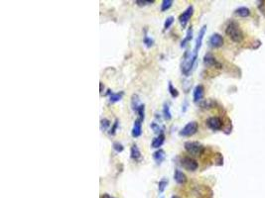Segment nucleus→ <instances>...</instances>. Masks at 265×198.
Segmentation results:
<instances>
[{
    "mask_svg": "<svg viewBox=\"0 0 265 198\" xmlns=\"http://www.w3.org/2000/svg\"><path fill=\"white\" fill-rule=\"evenodd\" d=\"M161 198H164V197H161Z\"/></svg>",
    "mask_w": 265,
    "mask_h": 198,
    "instance_id": "c9c22d12",
    "label": "nucleus"
},
{
    "mask_svg": "<svg viewBox=\"0 0 265 198\" xmlns=\"http://www.w3.org/2000/svg\"><path fill=\"white\" fill-rule=\"evenodd\" d=\"M168 91L170 93V95H171L173 98H177L179 96L178 89L176 87H174L172 81H169V83H168Z\"/></svg>",
    "mask_w": 265,
    "mask_h": 198,
    "instance_id": "393cba45",
    "label": "nucleus"
},
{
    "mask_svg": "<svg viewBox=\"0 0 265 198\" xmlns=\"http://www.w3.org/2000/svg\"><path fill=\"white\" fill-rule=\"evenodd\" d=\"M164 142H165V135L164 134L158 135V137H156V138L153 139L152 143H151V148L159 150L163 146Z\"/></svg>",
    "mask_w": 265,
    "mask_h": 198,
    "instance_id": "f3484780",
    "label": "nucleus"
},
{
    "mask_svg": "<svg viewBox=\"0 0 265 198\" xmlns=\"http://www.w3.org/2000/svg\"><path fill=\"white\" fill-rule=\"evenodd\" d=\"M173 3H174L173 0H163L162 4H161V11L165 12V11L169 10V9L172 7Z\"/></svg>",
    "mask_w": 265,
    "mask_h": 198,
    "instance_id": "a878e982",
    "label": "nucleus"
},
{
    "mask_svg": "<svg viewBox=\"0 0 265 198\" xmlns=\"http://www.w3.org/2000/svg\"><path fill=\"white\" fill-rule=\"evenodd\" d=\"M203 63H205V64L207 65V67H215V68H221L220 64L217 62L214 58V56L211 54H207L205 56V58H203Z\"/></svg>",
    "mask_w": 265,
    "mask_h": 198,
    "instance_id": "9d476101",
    "label": "nucleus"
},
{
    "mask_svg": "<svg viewBox=\"0 0 265 198\" xmlns=\"http://www.w3.org/2000/svg\"><path fill=\"white\" fill-rule=\"evenodd\" d=\"M136 113L138 114V119H140L142 122L144 121L145 119V105L144 104H141L138 108H137Z\"/></svg>",
    "mask_w": 265,
    "mask_h": 198,
    "instance_id": "bb28decb",
    "label": "nucleus"
},
{
    "mask_svg": "<svg viewBox=\"0 0 265 198\" xmlns=\"http://www.w3.org/2000/svg\"><path fill=\"white\" fill-rule=\"evenodd\" d=\"M175 21V18L173 16H169L166 18V20H165V23H164V30L166 31L168 29H170V27H171L173 25V23Z\"/></svg>",
    "mask_w": 265,
    "mask_h": 198,
    "instance_id": "c85d7f7f",
    "label": "nucleus"
},
{
    "mask_svg": "<svg viewBox=\"0 0 265 198\" xmlns=\"http://www.w3.org/2000/svg\"><path fill=\"white\" fill-rule=\"evenodd\" d=\"M200 106L203 109H211V108H214L216 106V101H214L212 99H206V100L201 101Z\"/></svg>",
    "mask_w": 265,
    "mask_h": 198,
    "instance_id": "6ab92c4d",
    "label": "nucleus"
},
{
    "mask_svg": "<svg viewBox=\"0 0 265 198\" xmlns=\"http://www.w3.org/2000/svg\"><path fill=\"white\" fill-rule=\"evenodd\" d=\"M198 58V54L194 53L193 51H186L183 56V60L181 63V70L184 75L188 76L195 65V63Z\"/></svg>",
    "mask_w": 265,
    "mask_h": 198,
    "instance_id": "f257e3e1",
    "label": "nucleus"
},
{
    "mask_svg": "<svg viewBox=\"0 0 265 198\" xmlns=\"http://www.w3.org/2000/svg\"><path fill=\"white\" fill-rule=\"evenodd\" d=\"M225 33H226V35L229 36V39L231 41L235 42V43H240V42L243 40V33L239 29V26L237 25V23H235V22H230L229 24L226 26Z\"/></svg>",
    "mask_w": 265,
    "mask_h": 198,
    "instance_id": "f03ea898",
    "label": "nucleus"
},
{
    "mask_svg": "<svg viewBox=\"0 0 265 198\" xmlns=\"http://www.w3.org/2000/svg\"><path fill=\"white\" fill-rule=\"evenodd\" d=\"M192 39H193V28L190 27V28L188 29V31H187V34H186L185 39H184V40L182 41V43H181V48H185L189 42L192 41Z\"/></svg>",
    "mask_w": 265,
    "mask_h": 198,
    "instance_id": "a211bd4d",
    "label": "nucleus"
},
{
    "mask_svg": "<svg viewBox=\"0 0 265 198\" xmlns=\"http://www.w3.org/2000/svg\"><path fill=\"white\" fill-rule=\"evenodd\" d=\"M184 148L187 152L193 155H200L205 151V147L199 142H194V141H188L184 144Z\"/></svg>",
    "mask_w": 265,
    "mask_h": 198,
    "instance_id": "7ed1b4c3",
    "label": "nucleus"
},
{
    "mask_svg": "<svg viewBox=\"0 0 265 198\" xmlns=\"http://www.w3.org/2000/svg\"><path fill=\"white\" fill-rule=\"evenodd\" d=\"M155 1L154 0H136L135 4H137L138 6H146V5H150V4H153Z\"/></svg>",
    "mask_w": 265,
    "mask_h": 198,
    "instance_id": "2f4dec72",
    "label": "nucleus"
},
{
    "mask_svg": "<svg viewBox=\"0 0 265 198\" xmlns=\"http://www.w3.org/2000/svg\"><path fill=\"white\" fill-rule=\"evenodd\" d=\"M130 157L135 162H140L142 159V154L140 152L139 148L137 147V145L135 144L132 145V147L130 149Z\"/></svg>",
    "mask_w": 265,
    "mask_h": 198,
    "instance_id": "2eb2a0df",
    "label": "nucleus"
},
{
    "mask_svg": "<svg viewBox=\"0 0 265 198\" xmlns=\"http://www.w3.org/2000/svg\"><path fill=\"white\" fill-rule=\"evenodd\" d=\"M193 14H194V7L192 5H190L185 11L181 14V15L179 16V22H180V24H181V26L183 28H185L187 26L189 21L191 20Z\"/></svg>",
    "mask_w": 265,
    "mask_h": 198,
    "instance_id": "423d86ee",
    "label": "nucleus"
},
{
    "mask_svg": "<svg viewBox=\"0 0 265 198\" xmlns=\"http://www.w3.org/2000/svg\"><path fill=\"white\" fill-rule=\"evenodd\" d=\"M171 198H180L179 196H177V195H174V196H172Z\"/></svg>",
    "mask_w": 265,
    "mask_h": 198,
    "instance_id": "f704fd0d",
    "label": "nucleus"
},
{
    "mask_svg": "<svg viewBox=\"0 0 265 198\" xmlns=\"http://www.w3.org/2000/svg\"><path fill=\"white\" fill-rule=\"evenodd\" d=\"M103 88H105V85H103V83L100 81V82H99V92L102 93V89Z\"/></svg>",
    "mask_w": 265,
    "mask_h": 198,
    "instance_id": "72a5a7b5",
    "label": "nucleus"
},
{
    "mask_svg": "<svg viewBox=\"0 0 265 198\" xmlns=\"http://www.w3.org/2000/svg\"><path fill=\"white\" fill-rule=\"evenodd\" d=\"M199 129V125L196 121H191L187 123L185 126L179 132V135L181 137H191L195 135Z\"/></svg>",
    "mask_w": 265,
    "mask_h": 198,
    "instance_id": "20e7f679",
    "label": "nucleus"
},
{
    "mask_svg": "<svg viewBox=\"0 0 265 198\" xmlns=\"http://www.w3.org/2000/svg\"><path fill=\"white\" fill-rule=\"evenodd\" d=\"M206 123L210 129L214 130V131L220 130L222 127V121L220 117H211L207 120Z\"/></svg>",
    "mask_w": 265,
    "mask_h": 198,
    "instance_id": "0eeeda50",
    "label": "nucleus"
},
{
    "mask_svg": "<svg viewBox=\"0 0 265 198\" xmlns=\"http://www.w3.org/2000/svg\"><path fill=\"white\" fill-rule=\"evenodd\" d=\"M181 166L188 171H195L198 169V162L191 157H184L181 159Z\"/></svg>",
    "mask_w": 265,
    "mask_h": 198,
    "instance_id": "39448f33",
    "label": "nucleus"
},
{
    "mask_svg": "<svg viewBox=\"0 0 265 198\" xmlns=\"http://www.w3.org/2000/svg\"><path fill=\"white\" fill-rule=\"evenodd\" d=\"M210 45L212 48H220L224 45V38L220 34H214L210 38Z\"/></svg>",
    "mask_w": 265,
    "mask_h": 198,
    "instance_id": "1a4fd4ad",
    "label": "nucleus"
},
{
    "mask_svg": "<svg viewBox=\"0 0 265 198\" xmlns=\"http://www.w3.org/2000/svg\"><path fill=\"white\" fill-rule=\"evenodd\" d=\"M118 125H119V121H118V119H115L114 123H113V125L111 126V128L109 130V135H111V136L115 135L117 128H118Z\"/></svg>",
    "mask_w": 265,
    "mask_h": 198,
    "instance_id": "473e14b6",
    "label": "nucleus"
},
{
    "mask_svg": "<svg viewBox=\"0 0 265 198\" xmlns=\"http://www.w3.org/2000/svg\"><path fill=\"white\" fill-rule=\"evenodd\" d=\"M110 121L106 119V118H103V119L100 120V130L101 131H106L108 130V128L110 127Z\"/></svg>",
    "mask_w": 265,
    "mask_h": 198,
    "instance_id": "cd10ccee",
    "label": "nucleus"
},
{
    "mask_svg": "<svg viewBox=\"0 0 265 198\" xmlns=\"http://www.w3.org/2000/svg\"><path fill=\"white\" fill-rule=\"evenodd\" d=\"M150 128L152 129V131L154 132L155 134H157V135L164 134V128H163L162 126H160V124L156 123V122H153V123H151Z\"/></svg>",
    "mask_w": 265,
    "mask_h": 198,
    "instance_id": "4be33fe9",
    "label": "nucleus"
},
{
    "mask_svg": "<svg viewBox=\"0 0 265 198\" xmlns=\"http://www.w3.org/2000/svg\"><path fill=\"white\" fill-rule=\"evenodd\" d=\"M140 105H141V103H140L139 96L137 95V94H133V95H132V97H131V107H132V110L136 112L137 108H138Z\"/></svg>",
    "mask_w": 265,
    "mask_h": 198,
    "instance_id": "412c9836",
    "label": "nucleus"
},
{
    "mask_svg": "<svg viewBox=\"0 0 265 198\" xmlns=\"http://www.w3.org/2000/svg\"><path fill=\"white\" fill-rule=\"evenodd\" d=\"M143 43H144V45H145L146 47H147V48H151V47L154 45V40L152 39V38H150L149 36H147V35L145 34Z\"/></svg>",
    "mask_w": 265,
    "mask_h": 198,
    "instance_id": "c756f323",
    "label": "nucleus"
},
{
    "mask_svg": "<svg viewBox=\"0 0 265 198\" xmlns=\"http://www.w3.org/2000/svg\"><path fill=\"white\" fill-rule=\"evenodd\" d=\"M235 14L240 17H247L250 15V10L246 7H240L235 10Z\"/></svg>",
    "mask_w": 265,
    "mask_h": 198,
    "instance_id": "b1692460",
    "label": "nucleus"
},
{
    "mask_svg": "<svg viewBox=\"0 0 265 198\" xmlns=\"http://www.w3.org/2000/svg\"><path fill=\"white\" fill-rule=\"evenodd\" d=\"M106 95H108V98H109V102L115 103V102H118V101L121 100L122 97H123V95H124V92L120 91V92L114 93V92H112L110 89H108Z\"/></svg>",
    "mask_w": 265,
    "mask_h": 198,
    "instance_id": "dca6fc26",
    "label": "nucleus"
},
{
    "mask_svg": "<svg viewBox=\"0 0 265 198\" xmlns=\"http://www.w3.org/2000/svg\"><path fill=\"white\" fill-rule=\"evenodd\" d=\"M112 148H113V150H114L116 153H121V152H123V150H124L123 145L120 144L119 142H114V143H113L112 144Z\"/></svg>",
    "mask_w": 265,
    "mask_h": 198,
    "instance_id": "7c9ffc66",
    "label": "nucleus"
},
{
    "mask_svg": "<svg viewBox=\"0 0 265 198\" xmlns=\"http://www.w3.org/2000/svg\"><path fill=\"white\" fill-rule=\"evenodd\" d=\"M206 30H207V26H203L202 29L200 30V32H199V35H198V38L196 40V44H195V48H194L193 52L194 53L198 54L199 51H200L201 47H202V43H203V36H205L206 34Z\"/></svg>",
    "mask_w": 265,
    "mask_h": 198,
    "instance_id": "6e6552de",
    "label": "nucleus"
},
{
    "mask_svg": "<svg viewBox=\"0 0 265 198\" xmlns=\"http://www.w3.org/2000/svg\"><path fill=\"white\" fill-rule=\"evenodd\" d=\"M152 158L154 159V162L157 163V164H161L164 161L165 159H166V153H165V151L162 150V149H159L157 151H155V152L152 154Z\"/></svg>",
    "mask_w": 265,
    "mask_h": 198,
    "instance_id": "9b49d317",
    "label": "nucleus"
},
{
    "mask_svg": "<svg viewBox=\"0 0 265 198\" xmlns=\"http://www.w3.org/2000/svg\"><path fill=\"white\" fill-rule=\"evenodd\" d=\"M163 117L165 118V120L172 119V113H171V110H170V105L167 102H165L163 105Z\"/></svg>",
    "mask_w": 265,
    "mask_h": 198,
    "instance_id": "aec40b11",
    "label": "nucleus"
},
{
    "mask_svg": "<svg viewBox=\"0 0 265 198\" xmlns=\"http://www.w3.org/2000/svg\"><path fill=\"white\" fill-rule=\"evenodd\" d=\"M131 134H132V137H134V138H138V137L141 136V134H142V121L140 119H136L134 121Z\"/></svg>",
    "mask_w": 265,
    "mask_h": 198,
    "instance_id": "f8f14e48",
    "label": "nucleus"
},
{
    "mask_svg": "<svg viewBox=\"0 0 265 198\" xmlns=\"http://www.w3.org/2000/svg\"><path fill=\"white\" fill-rule=\"evenodd\" d=\"M168 183H169V179H168V178L163 177L162 179H161V180L158 182V192H159V193H163V192L165 191V189H166Z\"/></svg>",
    "mask_w": 265,
    "mask_h": 198,
    "instance_id": "5701e85b",
    "label": "nucleus"
},
{
    "mask_svg": "<svg viewBox=\"0 0 265 198\" xmlns=\"http://www.w3.org/2000/svg\"><path fill=\"white\" fill-rule=\"evenodd\" d=\"M203 93H205V89H203V85H197L194 89L193 92V98L195 102H200L203 97Z\"/></svg>",
    "mask_w": 265,
    "mask_h": 198,
    "instance_id": "4468645a",
    "label": "nucleus"
},
{
    "mask_svg": "<svg viewBox=\"0 0 265 198\" xmlns=\"http://www.w3.org/2000/svg\"><path fill=\"white\" fill-rule=\"evenodd\" d=\"M174 180L176 181L178 184H185L187 182V176L183 171L176 168L174 172Z\"/></svg>",
    "mask_w": 265,
    "mask_h": 198,
    "instance_id": "ddd939ff",
    "label": "nucleus"
}]
</instances>
